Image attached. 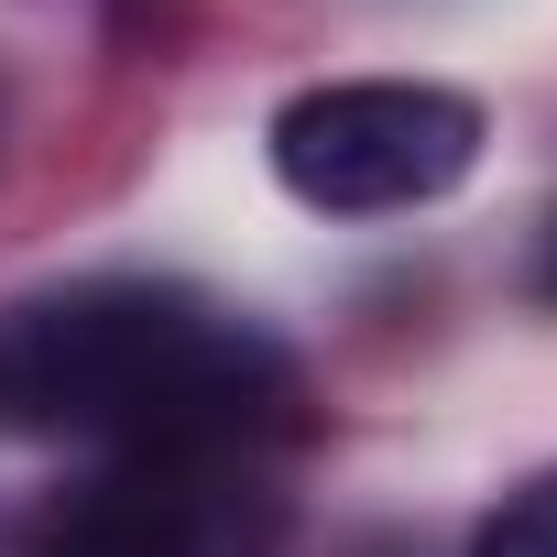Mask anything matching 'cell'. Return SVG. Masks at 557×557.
Returning <instances> with one entry per match:
<instances>
[{
    "label": "cell",
    "mask_w": 557,
    "mask_h": 557,
    "mask_svg": "<svg viewBox=\"0 0 557 557\" xmlns=\"http://www.w3.org/2000/svg\"><path fill=\"white\" fill-rule=\"evenodd\" d=\"M470 557H557V470H535L524 492H503L470 535Z\"/></svg>",
    "instance_id": "cell-4"
},
{
    "label": "cell",
    "mask_w": 557,
    "mask_h": 557,
    "mask_svg": "<svg viewBox=\"0 0 557 557\" xmlns=\"http://www.w3.org/2000/svg\"><path fill=\"white\" fill-rule=\"evenodd\" d=\"M0 426L121 459H240L296 426V361L197 285L88 273L0 318Z\"/></svg>",
    "instance_id": "cell-1"
},
{
    "label": "cell",
    "mask_w": 557,
    "mask_h": 557,
    "mask_svg": "<svg viewBox=\"0 0 557 557\" xmlns=\"http://www.w3.org/2000/svg\"><path fill=\"white\" fill-rule=\"evenodd\" d=\"M535 296L557 307V208H546V230H535Z\"/></svg>",
    "instance_id": "cell-5"
},
{
    "label": "cell",
    "mask_w": 557,
    "mask_h": 557,
    "mask_svg": "<svg viewBox=\"0 0 557 557\" xmlns=\"http://www.w3.org/2000/svg\"><path fill=\"white\" fill-rule=\"evenodd\" d=\"M230 459H132L77 513H55L45 557H240V492Z\"/></svg>",
    "instance_id": "cell-3"
},
{
    "label": "cell",
    "mask_w": 557,
    "mask_h": 557,
    "mask_svg": "<svg viewBox=\"0 0 557 557\" xmlns=\"http://www.w3.org/2000/svg\"><path fill=\"white\" fill-rule=\"evenodd\" d=\"M262 153L273 186L318 219H394L481 164V99L437 77H329L273 110Z\"/></svg>",
    "instance_id": "cell-2"
}]
</instances>
